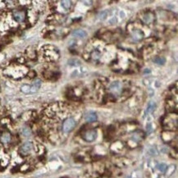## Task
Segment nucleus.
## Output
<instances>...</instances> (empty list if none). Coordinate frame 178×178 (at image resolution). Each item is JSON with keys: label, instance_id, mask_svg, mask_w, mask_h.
I'll use <instances>...</instances> for the list:
<instances>
[{"label": "nucleus", "instance_id": "15", "mask_svg": "<svg viewBox=\"0 0 178 178\" xmlns=\"http://www.w3.org/2000/svg\"><path fill=\"white\" fill-rule=\"evenodd\" d=\"M64 178H66V177H64Z\"/></svg>", "mask_w": 178, "mask_h": 178}, {"label": "nucleus", "instance_id": "2", "mask_svg": "<svg viewBox=\"0 0 178 178\" xmlns=\"http://www.w3.org/2000/svg\"><path fill=\"white\" fill-rule=\"evenodd\" d=\"M81 136H82L83 140H85L86 142H93L97 138V131L94 129L93 130H87V131H84Z\"/></svg>", "mask_w": 178, "mask_h": 178}, {"label": "nucleus", "instance_id": "3", "mask_svg": "<svg viewBox=\"0 0 178 178\" xmlns=\"http://www.w3.org/2000/svg\"><path fill=\"white\" fill-rule=\"evenodd\" d=\"M34 145L32 142H26L20 148V154L21 155H28L33 150Z\"/></svg>", "mask_w": 178, "mask_h": 178}, {"label": "nucleus", "instance_id": "13", "mask_svg": "<svg viewBox=\"0 0 178 178\" xmlns=\"http://www.w3.org/2000/svg\"><path fill=\"white\" fill-rule=\"evenodd\" d=\"M21 90L25 94H29V93H31V86L29 85H23L21 87Z\"/></svg>", "mask_w": 178, "mask_h": 178}, {"label": "nucleus", "instance_id": "6", "mask_svg": "<svg viewBox=\"0 0 178 178\" xmlns=\"http://www.w3.org/2000/svg\"><path fill=\"white\" fill-rule=\"evenodd\" d=\"M72 36L79 38H85L87 36V33L83 30H75L72 32Z\"/></svg>", "mask_w": 178, "mask_h": 178}, {"label": "nucleus", "instance_id": "11", "mask_svg": "<svg viewBox=\"0 0 178 178\" xmlns=\"http://www.w3.org/2000/svg\"><path fill=\"white\" fill-rule=\"evenodd\" d=\"M62 4V7L65 9V10H70L72 6L71 1H62L61 2Z\"/></svg>", "mask_w": 178, "mask_h": 178}, {"label": "nucleus", "instance_id": "1", "mask_svg": "<svg viewBox=\"0 0 178 178\" xmlns=\"http://www.w3.org/2000/svg\"><path fill=\"white\" fill-rule=\"evenodd\" d=\"M76 126V121L73 117H68L63 123V131L64 133H70Z\"/></svg>", "mask_w": 178, "mask_h": 178}, {"label": "nucleus", "instance_id": "9", "mask_svg": "<svg viewBox=\"0 0 178 178\" xmlns=\"http://www.w3.org/2000/svg\"><path fill=\"white\" fill-rule=\"evenodd\" d=\"M10 140H11V135L8 132H5L2 135V136H1V141L2 142L4 143V144H7V143L10 142Z\"/></svg>", "mask_w": 178, "mask_h": 178}, {"label": "nucleus", "instance_id": "14", "mask_svg": "<svg viewBox=\"0 0 178 178\" xmlns=\"http://www.w3.org/2000/svg\"><path fill=\"white\" fill-rule=\"evenodd\" d=\"M108 16V13L106 11H104V12H103L101 14H100V16H99V17H100V19H102V20H104L106 17Z\"/></svg>", "mask_w": 178, "mask_h": 178}, {"label": "nucleus", "instance_id": "5", "mask_svg": "<svg viewBox=\"0 0 178 178\" xmlns=\"http://www.w3.org/2000/svg\"><path fill=\"white\" fill-rule=\"evenodd\" d=\"M40 86H41V80L39 79L36 80L33 85L31 86V93H36V91H38V90L40 89Z\"/></svg>", "mask_w": 178, "mask_h": 178}, {"label": "nucleus", "instance_id": "12", "mask_svg": "<svg viewBox=\"0 0 178 178\" xmlns=\"http://www.w3.org/2000/svg\"><path fill=\"white\" fill-rule=\"evenodd\" d=\"M158 169L161 172H165L167 170V165L166 163H159L158 165Z\"/></svg>", "mask_w": 178, "mask_h": 178}, {"label": "nucleus", "instance_id": "10", "mask_svg": "<svg viewBox=\"0 0 178 178\" xmlns=\"http://www.w3.org/2000/svg\"><path fill=\"white\" fill-rule=\"evenodd\" d=\"M153 61H154V63L158 64V65H163L166 63V59L163 57H155Z\"/></svg>", "mask_w": 178, "mask_h": 178}, {"label": "nucleus", "instance_id": "7", "mask_svg": "<svg viewBox=\"0 0 178 178\" xmlns=\"http://www.w3.org/2000/svg\"><path fill=\"white\" fill-rule=\"evenodd\" d=\"M97 120V115L95 112H90L85 116V121L87 122H93Z\"/></svg>", "mask_w": 178, "mask_h": 178}, {"label": "nucleus", "instance_id": "4", "mask_svg": "<svg viewBox=\"0 0 178 178\" xmlns=\"http://www.w3.org/2000/svg\"><path fill=\"white\" fill-rule=\"evenodd\" d=\"M13 17L17 22H22L25 20L26 13L23 11H15L13 12Z\"/></svg>", "mask_w": 178, "mask_h": 178}, {"label": "nucleus", "instance_id": "8", "mask_svg": "<svg viewBox=\"0 0 178 178\" xmlns=\"http://www.w3.org/2000/svg\"><path fill=\"white\" fill-rule=\"evenodd\" d=\"M155 108H156V103L155 102H150L148 103V106H147L146 111H145V114H150L153 112L155 111Z\"/></svg>", "mask_w": 178, "mask_h": 178}]
</instances>
